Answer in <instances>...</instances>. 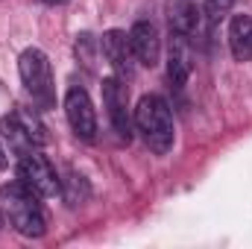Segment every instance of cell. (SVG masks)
<instances>
[{"label": "cell", "instance_id": "obj_6", "mask_svg": "<svg viewBox=\"0 0 252 249\" xmlns=\"http://www.w3.org/2000/svg\"><path fill=\"white\" fill-rule=\"evenodd\" d=\"M103 106H106V115L115 126V132L132 141V115H129V91H126V82L121 76H106L103 79Z\"/></svg>", "mask_w": 252, "mask_h": 249}, {"label": "cell", "instance_id": "obj_12", "mask_svg": "<svg viewBox=\"0 0 252 249\" xmlns=\"http://www.w3.org/2000/svg\"><path fill=\"white\" fill-rule=\"evenodd\" d=\"M229 47L238 62L252 59V18L250 15H235L229 24Z\"/></svg>", "mask_w": 252, "mask_h": 249}, {"label": "cell", "instance_id": "obj_10", "mask_svg": "<svg viewBox=\"0 0 252 249\" xmlns=\"http://www.w3.org/2000/svg\"><path fill=\"white\" fill-rule=\"evenodd\" d=\"M167 21H170V32H182L193 38L202 15L193 0H167Z\"/></svg>", "mask_w": 252, "mask_h": 249}, {"label": "cell", "instance_id": "obj_2", "mask_svg": "<svg viewBox=\"0 0 252 249\" xmlns=\"http://www.w3.org/2000/svg\"><path fill=\"white\" fill-rule=\"evenodd\" d=\"M0 199L9 208V223L15 226V232H21L24 238H41L47 232V217L41 208V196L21 179H12L0 187Z\"/></svg>", "mask_w": 252, "mask_h": 249}, {"label": "cell", "instance_id": "obj_3", "mask_svg": "<svg viewBox=\"0 0 252 249\" xmlns=\"http://www.w3.org/2000/svg\"><path fill=\"white\" fill-rule=\"evenodd\" d=\"M18 73H21L24 88L32 94V100L41 109H50L56 103V97H53V70H50V59H47L44 50L27 47L18 59Z\"/></svg>", "mask_w": 252, "mask_h": 249}, {"label": "cell", "instance_id": "obj_8", "mask_svg": "<svg viewBox=\"0 0 252 249\" xmlns=\"http://www.w3.org/2000/svg\"><path fill=\"white\" fill-rule=\"evenodd\" d=\"M190 73H193V44H190V35L170 32V53H167V76H170V85L176 91H182L188 85Z\"/></svg>", "mask_w": 252, "mask_h": 249}, {"label": "cell", "instance_id": "obj_9", "mask_svg": "<svg viewBox=\"0 0 252 249\" xmlns=\"http://www.w3.org/2000/svg\"><path fill=\"white\" fill-rule=\"evenodd\" d=\"M129 44L135 50V59L147 67H156L158 56H161V35H158V27L147 18L135 21L132 30H129Z\"/></svg>", "mask_w": 252, "mask_h": 249}, {"label": "cell", "instance_id": "obj_17", "mask_svg": "<svg viewBox=\"0 0 252 249\" xmlns=\"http://www.w3.org/2000/svg\"><path fill=\"white\" fill-rule=\"evenodd\" d=\"M41 3H50V6H62V3H67V0H41Z\"/></svg>", "mask_w": 252, "mask_h": 249}, {"label": "cell", "instance_id": "obj_7", "mask_svg": "<svg viewBox=\"0 0 252 249\" xmlns=\"http://www.w3.org/2000/svg\"><path fill=\"white\" fill-rule=\"evenodd\" d=\"M100 50H103L109 67L115 70V76H121L124 82L135 76V62H138V59H135L132 44H129V32H124V30H109V32H103Z\"/></svg>", "mask_w": 252, "mask_h": 249}, {"label": "cell", "instance_id": "obj_11", "mask_svg": "<svg viewBox=\"0 0 252 249\" xmlns=\"http://www.w3.org/2000/svg\"><path fill=\"white\" fill-rule=\"evenodd\" d=\"M0 138H3L6 144H9V150H12V153H15L18 158L35 150V141L30 138L27 126L21 124L18 112H15V115H3V118H0Z\"/></svg>", "mask_w": 252, "mask_h": 249}, {"label": "cell", "instance_id": "obj_13", "mask_svg": "<svg viewBox=\"0 0 252 249\" xmlns=\"http://www.w3.org/2000/svg\"><path fill=\"white\" fill-rule=\"evenodd\" d=\"M59 196H62L70 208H76V205H82V202L88 199V182H85L79 173L70 170V173L62 179V190H59Z\"/></svg>", "mask_w": 252, "mask_h": 249}, {"label": "cell", "instance_id": "obj_15", "mask_svg": "<svg viewBox=\"0 0 252 249\" xmlns=\"http://www.w3.org/2000/svg\"><path fill=\"white\" fill-rule=\"evenodd\" d=\"M18 118H21V124L27 126V132H30V138L35 141V147H44V144H47V129H44V124H41L30 109H18Z\"/></svg>", "mask_w": 252, "mask_h": 249}, {"label": "cell", "instance_id": "obj_5", "mask_svg": "<svg viewBox=\"0 0 252 249\" xmlns=\"http://www.w3.org/2000/svg\"><path fill=\"white\" fill-rule=\"evenodd\" d=\"M64 115H67V124H70L73 135L79 141L91 144L97 138V115H94V103H91L85 88H79V85L67 88V94H64Z\"/></svg>", "mask_w": 252, "mask_h": 249}, {"label": "cell", "instance_id": "obj_14", "mask_svg": "<svg viewBox=\"0 0 252 249\" xmlns=\"http://www.w3.org/2000/svg\"><path fill=\"white\" fill-rule=\"evenodd\" d=\"M232 3H235V0H205V3H202V18H205V24H208V30H211V32H214L226 18H229Z\"/></svg>", "mask_w": 252, "mask_h": 249}, {"label": "cell", "instance_id": "obj_4", "mask_svg": "<svg viewBox=\"0 0 252 249\" xmlns=\"http://www.w3.org/2000/svg\"><path fill=\"white\" fill-rule=\"evenodd\" d=\"M18 179L27 182L38 196H56L62 190V179L56 176L53 164L38 150H32V153H27V156L18 158Z\"/></svg>", "mask_w": 252, "mask_h": 249}, {"label": "cell", "instance_id": "obj_1", "mask_svg": "<svg viewBox=\"0 0 252 249\" xmlns=\"http://www.w3.org/2000/svg\"><path fill=\"white\" fill-rule=\"evenodd\" d=\"M132 124L141 132L144 144L150 147V153L164 156L173 150V138H176V126H173V112L167 106L164 97L158 94H144L135 106Z\"/></svg>", "mask_w": 252, "mask_h": 249}, {"label": "cell", "instance_id": "obj_16", "mask_svg": "<svg viewBox=\"0 0 252 249\" xmlns=\"http://www.w3.org/2000/svg\"><path fill=\"white\" fill-rule=\"evenodd\" d=\"M6 164H9V158H6V150H3V147H0V170H3V167H6Z\"/></svg>", "mask_w": 252, "mask_h": 249}, {"label": "cell", "instance_id": "obj_18", "mask_svg": "<svg viewBox=\"0 0 252 249\" xmlns=\"http://www.w3.org/2000/svg\"><path fill=\"white\" fill-rule=\"evenodd\" d=\"M0 229H3V214H0Z\"/></svg>", "mask_w": 252, "mask_h": 249}]
</instances>
